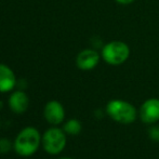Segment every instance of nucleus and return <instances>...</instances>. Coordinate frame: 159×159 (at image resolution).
Segmentation results:
<instances>
[{
  "instance_id": "1",
  "label": "nucleus",
  "mask_w": 159,
  "mask_h": 159,
  "mask_svg": "<svg viewBox=\"0 0 159 159\" xmlns=\"http://www.w3.org/2000/svg\"><path fill=\"white\" fill-rule=\"evenodd\" d=\"M41 143V135L34 127H26L17 134L13 144V148L17 155L30 157L38 151Z\"/></svg>"
},
{
  "instance_id": "2",
  "label": "nucleus",
  "mask_w": 159,
  "mask_h": 159,
  "mask_svg": "<svg viewBox=\"0 0 159 159\" xmlns=\"http://www.w3.org/2000/svg\"><path fill=\"white\" fill-rule=\"evenodd\" d=\"M106 113L119 124H132L136 119L138 111L131 103L122 100H111L106 106Z\"/></svg>"
},
{
  "instance_id": "3",
  "label": "nucleus",
  "mask_w": 159,
  "mask_h": 159,
  "mask_svg": "<svg viewBox=\"0 0 159 159\" xmlns=\"http://www.w3.org/2000/svg\"><path fill=\"white\" fill-rule=\"evenodd\" d=\"M130 55L129 46L124 41L115 40L106 43L102 49V57L109 65L124 64Z\"/></svg>"
},
{
  "instance_id": "4",
  "label": "nucleus",
  "mask_w": 159,
  "mask_h": 159,
  "mask_svg": "<svg viewBox=\"0 0 159 159\" xmlns=\"http://www.w3.org/2000/svg\"><path fill=\"white\" fill-rule=\"evenodd\" d=\"M43 149L50 155H57L66 146V134L64 130L59 128H50L41 138Z\"/></svg>"
},
{
  "instance_id": "5",
  "label": "nucleus",
  "mask_w": 159,
  "mask_h": 159,
  "mask_svg": "<svg viewBox=\"0 0 159 159\" xmlns=\"http://www.w3.org/2000/svg\"><path fill=\"white\" fill-rule=\"evenodd\" d=\"M139 116L145 124H155L159 120V98H148L140 107Z\"/></svg>"
},
{
  "instance_id": "6",
  "label": "nucleus",
  "mask_w": 159,
  "mask_h": 159,
  "mask_svg": "<svg viewBox=\"0 0 159 159\" xmlns=\"http://www.w3.org/2000/svg\"><path fill=\"white\" fill-rule=\"evenodd\" d=\"M43 115L49 124L57 126L63 122L65 118V109L59 101L52 100L49 101L46 104L43 109Z\"/></svg>"
},
{
  "instance_id": "7",
  "label": "nucleus",
  "mask_w": 159,
  "mask_h": 159,
  "mask_svg": "<svg viewBox=\"0 0 159 159\" xmlns=\"http://www.w3.org/2000/svg\"><path fill=\"white\" fill-rule=\"evenodd\" d=\"M100 62V55L96 51L92 49L82 50L76 59L77 67L81 70H91Z\"/></svg>"
},
{
  "instance_id": "8",
  "label": "nucleus",
  "mask_w": 159,
  "mask_h": 159,
  "mask_svg": "<svg viewBox=\"0 0 159 159\" xmlns=\"http://www.w3.org/2000/svg\"><path fill=\"white\" fill-rule=\"evenodd\" d=\"M30 100L28 96L23 91H15L9 98V106L10 109L15 114H23L27 111Z\"/></svg>"
},
{
  "instance_id": "9",
  "label": "nucleus",
  "mask_w": 159,
  "mask_h": 159,
  "mask_svg": "<svg viewBox=\"0 0 159 159\" xmlns=\"http://www.w3.org/2000/svg\"><path fill=\"white\" fill-rule=\"evenodd\" d=\"M16 84V78L13 70L4 64H0V92L12 91Z\"/></svg>"
},
{
  "instance_id": "10",
  "label": "nucleus",
  "mask_w": 159,
  "mask_h": 159,
  "mask_svg": "<svg viewBox=\"0 0 159 159\" xmlns=\"http://www.w3.org/2000/svg\"><path fill=\"white\" fill-rule=\"evenodd\" d=\"M63 130L65 133L70 134V135H77L81 131V124L77 119H70L64 125Z\"/></svg>"
},
{
  "instance_id": "11",
  "label": "nucleus",
  "mask_w": 159,
  "mask_h": 159,
  "mask_svg": "<svg viewBox=\"0 0 159 159\" xmlns=\"http://www.w3.org/2000/svg\"><path fill=\"white\" fill-rule=\"evenodd\" d=\"M12 148V143L7 139H0V154H8Z\"/></svg>"
},
{
  "instance_id": "12",
  "label": "nucleus",
  "mask_w": 159,
  "mask_h": 159,
  "mask_svg": "<svg viewBox=\"0 0 159 159\" xmlns=\"http://www.w3.org/2000/svg\"><path fill=\"white\" fill-rule=\"evenodd\" d=\"M148 134L152 140L159 142V127H152L148 131Z\"/></svg>"
},
{
  "instance_id": "13",
  "label": "nucleus",
  "mask_w": 159,
  "mask_h": 159,
  "mask_svg": "<svg viewBox=\"0 0 159 159\" xmlns=\"http://www.w3.org/2000/svg\"><path fill=\"white\" fill-rule=\"evenodd\" d=\"M115 1L120 4H130V3H132L134 0H115Z\"/></svg>"
},
{
  "instance_id": "14",
  "label": "nucleus",
  "mask_w": 159,
  "mask_h": 159,
  "mask_svg": "<svg viewBox=\"0 0 159 159\" xmlns=\"http://www.w3.org/2000/svg\"><path fill=\"white\" fill-rule=\"evenodd\" d=\"M59 159H74V158H70V157H62V158H59Z\"/></svg>"
}]
</instances>
